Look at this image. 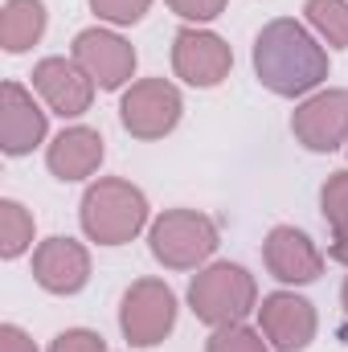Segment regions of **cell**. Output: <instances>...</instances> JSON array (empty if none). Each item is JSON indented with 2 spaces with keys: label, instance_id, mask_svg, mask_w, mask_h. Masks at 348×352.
Masks as SVG:
<instances>
[{
  "label": "cell",
  "instance_id": "cell-1",
  "mask_svg": "<svg viewBox=\"0 0 348 352\" xmlns=\"http://www.w3.org/2000/svg\"><path fill=\"white\" fill-rule=\"evenodd\" d=\"M254 74L266 90L295 98L328 78V54L316 45V37L299 21L279 16L262 25L259 41H254Z\"/></svg>",
  "mask_w": 348,
  "mask_h": 352
},
{
  "label": "cell",
  "instance_id": "cell-20",
  "mask_svg": "<svg viewBox=\"0 0 348 352\" xmlns=\"http://www.w3.org/2000/svg\"><path fill=\"white\" fill-rule=\"evenodd\" d=\"M320 205H324V217L332 226H345L348 221V173H332L324 192H320Z\"/></svg>",
  "mask_w": 348,
  "mask_h": 352
},
{
  "label": "cell",
  "instance_id": "cell-19",
  "mask_svg": "<svg viewBox=\"0 0 348 352\" xmlns=\"http://www.w3.org/2000/svg\"><path fill=\"white\" fill-rule=\"evenodd\" d=\"M205 352H270L254 328H242V324H226L209 336Z\"/></svg>",
  "mask_w": 348,
  "mask_h": 352
},
{
  "label": "cell",
  "instance_id": "cell-4",
  "mask_svg": "<svg viewBox=\"0 0 348 352\" xmlns=\"http://www.w3.org/2000/svg\"><path fill=\"white\" fill-rule=\"evenodd\" d=\"M152 254L173 270H193L217 250V226L197 209H168L152 221Z\"/></svg>",
  "mask_w": 348,
  "mask_h": 352
},
{
  "label": "cell",
  "instance_id": "cell-18",
  "mask_svg": "<svg viewBox=\"0 0 348 352\" xmlns=\"http://www.w3.org/2000/svg\"><path fill=\"white\" fill-rule=\"evenodd\" d=\"M307 21L328 37V45L348 50V0H307Z\"/></svg>",
  "mask_w": 348,
  "mask_h": 352
},
{
  "label": "cell",
  "instance_id": "cell-14",
  "mask_svg": "<svg viewBox=\"0 0 348 352\" xmlns=\"http://www.w3.org/2000/svg\"><path fill=\"white\" fill-rule=\"evenodd\" d=\"M33 278L54 295H74L90 278V258L74 238H50L33 254Z\"/></svg>",
  "mask_w": 348,
  "mask_h": 352
},
{
  "label": "cell",
  "instance_id": "cell-2",
  "mask_svg": "<svg viewBox=\"0 0 348 352\" xmlns=\"http://www.w3.org/2000/svg\"><path fill=\"white\" fill-rule=\"evenodd\" d=\"M148 221V197L119 176H107L90 184L83 197V230L98 246H123L131 242Z\"/></svg>",
  "mask_w": 348,
  "mask_h": 352
},
{
  "label": "cell",
  "instance_id": "cell-24",
  "mask_svg": "<svg viewBox=\"0 0 348 352\" xmlns=\"http://www.w3.org/2000/svg\"><path fill=\"white\" fill-rule=\"evenodd\" d=\"M0 352H37V349H33V340L17 324H4L0 328Z\"/></svg>",
  "mask_w": 348,
  "mask_h": 352
},
{
  "label": "cell",
  "instance_id": "cell-22",
  "mask_svg": "<svg viewBox=\"0 0 348 352\" xmlns=\"http://www.w3.org/2000/svg\"><path fill=\"white\" fill-rule=\"evenodd\" d=\"M50 352H107L102 349V336L98 332H87V328H70V332H62Z\"/></svg>",
  "mask_w": 348,
  "mask_h": 352
},
{
  "label": "cell",
  "instance_id": "cell-13",
  "mask_svg": "<svg viewBox=\"0 0 348 352\" xmlns=\"http://www.w3.org/2000/svg\"><path fill=\"white\" fill-rule=\"evenodd\" d=\"M45 140V111L33 102V94L17 82L0 87V148L8 156H25Z\"/></svg>",
  "mask_w": 348,
  "mask_h": 352
},
{
  "label": "cell",
  "instance_id": "cell-12",
  "mask_svg": "<svg viewBox=\"0 0 348 352\" xmlns=\"http://www.w3.org/2000/svg\"><path fill=\"white\" fill-rule=\"evenodd\" d=\"M33 87H37V94L50 102V111H58L62 119L83 115L90 107V98H94L90 74L78 62H66V58H45V62H37Z\"/></svg>",
  "mask_w": 348,
  "mask_h": 352
},
{
  "label": "cell",
  "instance_id": "cell-23",
  "mask_svg": "<svg viewBox=\"0 0 348 352\" xmlns=\"http://www.w3.org/2000/svg\"><path fill=\"white\" fill-rule=\"evenodd\" d=\"M168 8L184 21H213L226 8V0H168Z\"/></svg>",
  "mask_w": 348,
  "mask_h": 352
},
{
  "label": "cell",
  "instance_id": "cell-11",
  "mask_svg": "<svg viewBox=\"0 0 348 352\" xmlns=\"http://www.w3.org/2000/svg\"><path fill=\"white\" fill-rule=\"evenodd\" d=\"M259 316H262V332H266V340H270L279 352L307 349L312 336H316V311H312V303L299 299V295H291V291H274V295H266L262 307H259Z\"/></svg>",
  "mask_w": 348,
  "mask_h": 352
},
{
  "label": "cell",
  "instance_id": "cell-5",
  "mask_svg": "<svg viewBox=\"0 0 348 352\" xmlns=\"http://www.w3.org/2000/svg\"><path fill=\"white\" fill-rule=\"evenodd\" d=\"M176 324V295L160 278H140L127 287L123 307H119V328L135 349L160 344Z\"/></svg>",
  "mask_w": 348,
  "mask_h": 352
},
{
  "label": "cell",
  "instance_id": "cell-26",
  "mask_svg": "<svg viewBox=\"0 0 348 352\" xmlns=\"http://www.w3.org/2000/svg\"><path fill=\"white\" fill-rule=\"evenodd\" d=\"M340 299H345V311H348V283H345V291H340Z\"/></svg>",
  "mask_w": 348,
  "mask_h": 352
},
{
  "label": "cell",
  "instance_id": "cell-17",
  "mask_svg": "<svg viewBox=\"0 0 348 352\" xmlns=\"http://www.w3.org/2000/svg\"><path fill=\"white\" fill-rule=\"evenodd\" d=\"M33 242V217L17 201H0V254L17 258Z\"/></svg>",
  "mask_w": 348,
  "mask_h": 352
},
{
  "label": "cell",
  "instance_id": "cell-10",
  "mask_svg": "<svg viewBox=\"0 0 348 352\" xmlns=\"http://www.w3.org/2000/svg\"><path fill=\"white\" fill-rule=\"evenodd\" d=\"M262 258H266V270L279 283H316L320 270H324L316 242L295 226H274L262 242Z\"/></svg>",
  "mask_w": 348,
  "mask_h": 352
},
{
  "label": "cell",
  "instance_id": "cell-25",
  "mask_svg": "<svg viewBox=\"0 0 348 352\" xmlns=\"http://www.w3.org/2000/svg\"><path fill=\"white\" fill-rule=\"evenodd\" d=\"M332 258L348 266V221L336 226V234H332Z\"/></svg>",
  "mask_w": 348,
  "mask_h": 352
},
{
  "label": "cell",
  "instance_id": "cell-15",
  "mask_svg": "<svg viewBox=\"0 0 348 352\" xmlns=\"http://www.w3.org/2000/svg\"><path fill=\"white\" fill-rule=\"evenodd\" d=\"M45 160H50V173L58 180H83L102 164V135L90 127H66L50 144Z\"/></svg>",
  "mask_w": 348,
  "mask_h": 352
},
{
  "label": "cell",
  "instance_id": "cell-6",
  "mask_svg": "<svg viewBox=\"0 0 348 352\" xmlns=\"http://www.w3.org/2000/svg\"><path fill=\"white\" fill-rule=\"evenodd\" d=\"M180 90L164 78H144L123 94L119 119L135 140H160L180 123Z\"/></svg>",
  "mask_w": 348,
  "mask_h": 352
},
{
  "label": "cell",
  "instance_id": "cell-16",
  "mask_svg": "<svg viewBox=\"0 0 348 352\" xmlns=\"http://www.w3.org/2000/svg\"><path fill=\"white\" fill-rule=\"evenodd\" d=\"M45 33V4L41 0H8L0 12V41L8 54H21L29 45H37V37Z\"/></svg>",
  "mask_w": 348,
  "mask_h": 352
},
{
  "label": "cell",
  "instance_id": "cell-7",
  "mask_svg": "<svg viewBox=\"0 0 348 352\" xmlns=\"http://www.w3.org/2000/svg\"><path fill=\"white\" fill-rule=\"evenodd\" d=\"M291 131L312 152H332L348 140V90H320L295 115Z\"/></svg>",
  "mask_w": 348,
  "mask_h": 352
},
{
  "label": "cell",
  "instance_id": "cell-8",
  "mask_svg": "<svg viewBox=\"0 0 348 352\" xmlns=\"http://www.w3.org/2000/svg\"><path fill=\"white\" fill-rule=\"evenodd\" d=\"M234 66L230 45L205 29H180L173 41V70L188 87H217Z\"/></svg>",
  "mask_w": 348,
  "mask_h": 352
},
{
  "label": "cell",
  "instance_id": "cell-21",
  "mask_svg": "<svg viewBox=\"0 0 348 352\" xmlns=\"http://www.w3.org/2000/svg\"><path fill=\"white\" fill-rule=\"evenodd\" d=\"M148 4L152 0H90V8L111 25H135L148 12Z\"/></svg>",
  "mask_w": 348,
  "mask_h": 352
},
{
  "label": "cell",
  "instance_id": "cell-3",
  "mask_svg": "<svg viewBox=\"0 0 348 352\" xmlns=\"http://www.w3.org/2000/svg\"><path fill=\"white\" fill-rule=\"evenodd\" d=\"M254 278L234 263H213L205 266L193 283H188V303H193V316L213 324V328H226V324H242V316L254 307Z\"/></svg>",
  "mask_w": 348,
  "mask_h": 352
},
{
  "label": "cell",
  "instance_id": "cell-9",
  "mask_svg": "<svg viewBox=\"0 0 348 352\" xmlns=\"http://www.w3.org/2000/svg\"><path fill=\"white\" fill-rule=\"evenodd\" d=\"M74 62L90 74V82H98L102 90H119L135 70V50L119 33L83 29L74 37Z\"/></svg>",
  "mask_w": 348,
  "mask_h": 352
}]
</instances>
